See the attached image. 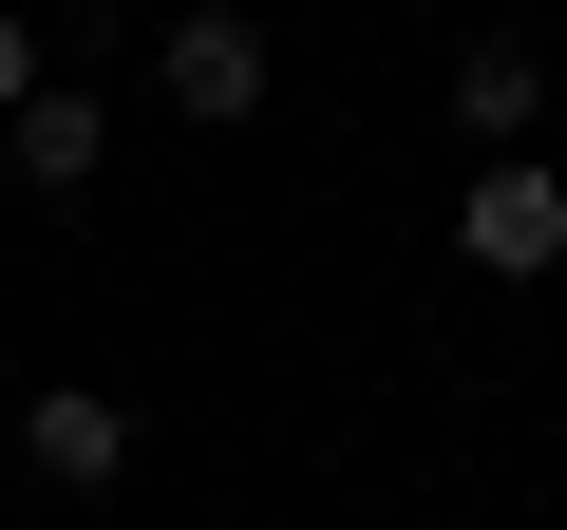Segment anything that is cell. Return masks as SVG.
<instances>
[{
	"label": "cell",
	"mask_w": 567,
	"mask_h": 530,
	"mask_svg": "<svg viewBox=\"0 0 567 530\" xmlns=\"http://www.w3.org/2000/svg\"><path fill=\"white\" fill-rule=\"evenodd\" d=\"M152 95H171L189 133H246V114L284 95V58H265V20H246V0H189V20L152 39Z\"/></svg>",
	"instance_id": "cell-1"
},
{
	"label": "cell",
	"mask_w": 567,
	"mask_h": 530,
	"mask_svg": "<svg viewBox=\"0 0 567 530\" xmlns=\"http://www.w3.org/2000/svg\"><path fill=\"white\" fill-rule=\"evenodd\" d=\"M454 265L548 285V265H567V171H548V152H473V190H454Z\"/></svg>",
	"instance_id": "cell-2"
},
{
	"label": "cell",
	"mask_w": 567,
	"mask_h": 530,
	"mask_svg": "<svg viewBox=\"0 0 567 530\" xmlns=\"http://www.w3.org/2000/svg\"><path fill=\"white\" fill-rule=\"evenodd\" d=\"M0 455H20V473H58V492L95 511V492L133 473V398H114V379H39L20 417H0Z\"/></svg>",
	"instance_id": "cell-3"
},
{
	"label": "cell",
	"mask_w": 567,
	"mask_h": 530,
	"mask_svg": "<svg viewBox=\"0 0 567 530\" xmlns=\"http://www.w3.org/2000/svg\"><path fill=\"white\" fill-rule=\"evenodd\" d=\"M0 171H20L39 208H76V190L114 171V95H95V77H39L20 114H0Z\"/></svg>",
	"instance_id": "cell-4"
},
{
	"label": "cell",
	"mask_w": 567,
	"mask_h": 530,
	"mask_svg": "<svg viewBox=\"0 0 567 530\" xmlns=\"http://www.w3.org/2000/svg\"><path fill=\"white\" fill-rule=\"evenodd\" d=\"M454 133H473V152H529V133H548V58H529V39H473V58H454Z\"/></svg>",
	"instance_id": "cell-5"
},
{
	"label": "cell",
	"mask_w": 567,
	"mask_h": 530,
	"mask_svg": "<svg viewBox=\"0 0 567 530\" xmlns=\"http://www.w3.org/2000/svg\"><path fill=\"white\" fill-rule=\"evenodd\" d=\"M20 95H39V20L0 0V114H20Z\"/></svg>",
	"instance_id": "cell-6"
}]
</instances>
